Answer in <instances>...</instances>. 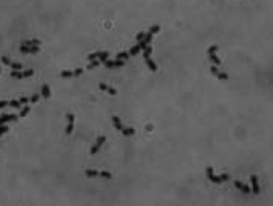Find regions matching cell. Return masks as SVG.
Segmentation results:
<instances>
[{
  "label": "cell",
  "mask_w": 273,
  "mask_h": 206,
  "mask_svg": "<svg viewBox=\"0 0 273 206\" xmlns=\"http://www.w3.org/2000/svg\"><path fill=\"white\" fill-rule=\"evenodd\" d=\"M150 54H152L150 46H149V45L144 46V48H143V57H144V62H146V65H147L149 69H150L152 72H155V71H157V63L150 59Z\"/></svg>",
  "instance_id": "cell-1"
},
{
  "label": "cell",
  "mask_w": 273,
  "mask_h": 206,
  "mask_svg": "<svg viewBox=\"0 0 273 206\" xmlns=\"http://www.w3.org/2000/svg\"><path fill=\"white\" fill-rule=\"evenodd\" d=\"M112 122H114V126H115L118 131H120L121 134H124V135H133V134H135V129H133V128H124V126L121 125L120 117L114 115V117H112Z\"/></svg>",
  "instance_id": "cell-2"
},
{
  "label": "cell",
  "mask_w": 273,
  "mask_h": 206,
  "mask_svg": "<svg viewBox=\"0 0 273 206\" xmlns=\"http://www.w3.org/2000/svg\"><path fill=\"white\" fill-rule=\"evenodd\" d=\"M206 174H207V179L210 180V182H213V183H223V182H226V180H229L230 179V175L229 174H224V175H219V177H216L215 174H213V168H206Z\"/></svg>",
  "instance_id": "cell-3"
},
{
  "label": "cell",
  "mask_w": 273,
  "mask_h": 206,
  "mask_svg": "<svg viewBox=\"0 0 273 206\" xmlns=\"http://www.w3.org/2000/svg\"><path fill=\"white\" fill-rule=\"evenodd\" d=\"M86 177H103V179H112V174L108 172V171H94V169H88L86 172Z\"/></svg>",
  "instance_id": "cell-4"
},
{
  "label": "cell",
  "mask_w": 273,
  "mask_h": 206,
  "mask_svg": "<svg viewBox=\"0 0 273 206\" xmlns=\"http://www.w3.org/2000/svg\"><path fill=\"white\" fill-rule=\"evenodd\" d=\"M216 51H218V46L216 45H212L209 49H207V54H209V60L213 63V65H219L221 63V60L218 59V56H216Z\"/></svg>",
  "instance_id": "cell-5"
},
{
  "label": "cell",
  "mask_w": 273,
  "mask_h": 206,
  "mask_svg": "<svg viewBox=\"0 0 273 206\" xmlns=\"http://www.w3.org/2000/svg\"><path fill=\"white\" fill-rule=\"evenodd\" d=\"M2 63H3V65H6V66H9V68H12L14 71H20V69H23L22 63L12 62V60H11L9 57H6V56H3V57H2Z\"/></svg>",
  "instance_id": "cell-6"
},
{
  "label": "cell",
  "mask_w": 273,
  "mask_h": 206,
  "mask_svg": "<svg viewBox=\"0 0 273 206\" xmlns=\"http://www.w3.org/2000/svg\"><path fill=\"white\" fill-rule=\"evenodd\" d=\"M109 57V53H106V51H103V53H94V54H89L88 56V60L92 62V60H100V62H106Z\"/></svg>",
  "instance_id": "cell-7"
},
{
  "label": "cell",
  "mask_w": 273,
  "mask_h": 206,
  "mask_svg": "<svg viewBox=\"0 0 273 206\" xmlns=\"http://www.w3.org/2000/svg\"><path fill=\"white\" fill-rule=\"evenodd\" d=\"M34 76V69H28V71H12L11 72V77L12 79H26V77H31Z\"/></svg>",
  "instance_id": "cell-8"
},
{
  "label": "cell",
  "mask_w": 273,
  "mask_h": 206,
  "mask_svg": "<svg viewBox=\"0 0 273 206\" xmlns=\"http://www.w3.org/2000/svg\"><path fill=\"white\" fill-rule=\"evenodd\" d=\"M40 51V45H32V46H25L22 45L20 46V53L22 54H36Z\"/></svg>",
  "instance_id": "cell-9"
},
{
  "label": "cell",
  "mask_w": 273,
  "mask_h": 206,
  "mask_svg": "<svg viewBox=\"0 0 273 206\" xmlns=\"http://www.w3.org/2000/svg\"><path fill=\"white\" fill-rule=\"evenodd\" d=\"M84 72V68H77V69H71V71H63L60 76L64 77V79H69V77H77L80 74Z\"/></svg>",
  "instance_id": "cell-10"
},
{
  "label": "cell",
  "mask_w": 273,
  "mask_h": 206,
  "mask_svg": "<svg viewBox=\"0 0 273 206\" xmlns=\"http://www.w3.org/2000/svg\"><path fill=\"white\" fill-rule=\"evenodd\" d=\"M210 72H212L216 79H219V80H229V76L224 74V72H221L218 68H216V65H212V66H210Z\"/></svg>",
  "instance_id": "cell-11"
},
{
  "label": "cell",
  "mask_w": 273,
  "mask_h": 206,
  "mask_svg": "<svg viewBox=\"0 0 273 206\" xmlns=\"http://www.w3.org/2000/svg\"><path fill=\"white\" fill-rule=\"evenodd\" d=\"M103 63H105V66H106V68L112 69V68H121V66L124 65V60L117 59V60H106V62H103Z\"/></svg>",
  "instance_id": "cell-12"
},
{
  "label": "cell",
  "mask_w": 273,
  "mask_h": 206,
  "mask_svg": "<svg viewBox=\"0 0 273 206\" xmlns=\"http://www.w3.org/2000/svg\"><path fill=\"white\" fill-rule=\"evenodd\" d=\"M66 118H67V125H66V134H71L72 131H74V122H75V117H74V114H67L66 115Z\"/></svg>",
  "instance_id": "cell-13"
},
{
  "label": "cell",
  "mask_w": 273,
  "mask_h": 206,
  "mask_svg": "<svg viewBox=\"0 0 273 206\" xmlns=\"http://www.w3.org/2000/svg\"><path fill=\"white\" fill-rule=\"evenodd\" d=\"M105 142H106V137H105V135H100L98 139H97V142H95V145H94V146H92V149H91V154H92V156H95L97 151L101 148V145H103Z\"/></svg>",
  "instance_id": "cell-14"
},
{
  "label": "cell",
  "mask_w": 273,
  "mask_h": 206,
  "mask_svg": "<svg viewBox=\"0 0 273 206\" xmlns=\"http://www.w3.org/2000/svg\"><path fill=\"white\" fill-rule=\"evenodd\" d=\"M17 118H19V117L14 115V114L2 115V117H0V125H5V123H8V122H14V120H17Z\"/></svg>",
  "instance_id": "cell-15"
},
{
  "label": "cell",
  "mask_w": 273,
  "mask_h": 206,
  "mask_svg": "<svg viewBox=\"0 0 273 206\" xmlns=\"http://www.w3.org/2000/svg\"><path fill=\"white\" fill-rule=\"evenodd\" d=\"M250 182H252V189H253V194H259L258 177H256V175H252V177H250Z\"/></svg>",
  "instance_id": "cell-16"
},
{
  "label": "cell",
  "mask_w": 273,
  "mask_h": 206,
  "mask_svg": "<svg viewBox=\"0 0 273 206\" xmlns=\"http://www.w3.org/2000/svg\"><path fill=\"white\" fill-rule=\"evenodd\" d=\"M101 91H105V92H108V94H112V95H115L117 94V89H114V88H111V86H108V85H105V83H100V86H98Z\"/></svg>",
  "instance_id": "cell-17"
},
{
  "label": "cell",
  "mask_w": 273,
  "mask_h": 206,
  "mask_svg": "<svg viewBox=\"0 0 273 206\" xmlns=\"http://www.w3.org/2000/svg\"><path fill=\"white\" fill-rule=\"evenodd\" d=\"M235 186L240 189L241 192H250V188H249V185H244V183H241V182H235Z\"/></svg>",
  "instance_id": "cell-18"
},
{
  "label": "cell",
  "mask_w": 273,
  "mask_h": 206,
  "mask_svg": "<svg viewBox=\"0 0 273 206\" xmlns=\"http://www.w3.org/2000/svg\"><path fill=\"white\" fill-rule=\"evenodd\" d=\"M140 51H143V49H141V46H140V43H136V45H135V46H132V48H130V51H129V56H132V57H135V56H136V54H138V53H140Z\"/></svg>",
  "instance_id": "cell-19"
},
{
  "label": "cell",
  "mask_w": 273,
  "mask_h": 206,
  "mask_svg": "<svg viewBox=\"0 0 273 206\" xmlns=\"http://www.w3.org/2000/svg\"><path fill=\"white\" fill-rule=\"evenodd\" d=\"M40 94H42L43 98H49L51 97V89H49L48 85H43V86H42V92Z\"/></svg>",
  "instance_id": "cell-20"
},
{
  "label": "cell",
  "mask_w": 273,
  "mask_h": 206,
  "mask_svg": "<svg viewBox=\"0 0 273 206\" xmlns=\"http://www.w3.org/2000/svg\"><path fill=\"white\" fill-rule=\"evenodd\" d=\"M8 106H11V108H20L22 103H20V100H11V101H8Z\"/></svg>",
  "instance_id": "cell-21"
},
{
  "label": "cell",
  "mask_w": 273,
  "mask_h": 206,
  "mask_svg": "<svg viewBox=\"0 0 273 206\" xmlns=\"http://www.w3.org/2000/svg\"><path fill=\"white\" fill-rule=\"evenodd\" d=\"M22 45H25V46H32V45H40V40H39V39H34V40H26V42H23Z\"/></svg>",
  "instance_id": "cell-22"
},
{
  "label": "cell",
  "mask_w": 273,
  "mask_h": 206,
  "mask_svg": "<svg viewBox=\"0 0 273 206\" xmlns=\"http://www.w3.org/2000/svg\"><path fill=\"white\" fill-rule=\"evenodd\" d=\"M100 63H101L100 60H92V62H91V63L88 65V68H86V69H88V71H89V69H94V68H97V66H98Z\"/></svg>",
  "instance_id": "cell-23"
},
{
  "label": "cell",
  "mask_w": 273,
  "mask_h": 206,
  "mask_svg": "<svg viewBox=\"0 0 273 206\" xmlns=\"http://www.w3.org/2000/svg\"><path fill=\"white\" fill-rule=\"evenodd\" d=\"M29 109H31V106H28V105H25L23 108H22V111H20V115L19 117H25L28 112H29Z\"/></svg>",
  "instance_id": "cell-24"
},
{
  "label": "cell",
  "mask_w": 273,
  "mask_h": 206,
  "mask_svg": "<svg viewBox=\"0 0 273 206\" xmlns=\"http://www.w3.org/2000/svg\"><path fill=\"white\" fill-rule=\"evenodd\" d=\"M117 59H120V60H124V62H126V60L129 59V53H120V54L117 56Z\"/></svg>",
  "instance_id": "cell-25"
},
{
  "label": "cell",
  "mask_w": 273,
  "mask_h": 206,
  "mask_svg": "<svg viewBox=\"0 0 273 206\" xmlns=\"http://www.w3.org/2000/svg\"><path fill=\"white\" fill-rule=\"evenodd\" d=\"M19 100H20V103H22V105H28V103H29V101H31V100H29V97H26V95H23V97H20V98H19Z\"/></svg>",
  "instance_id": "cell-26"
},
{
  "label": "cell",
  "mask_w": 273,
  "mask_h": 206,
  "mask_svg": "<svg viewBox=\"0 0 273 206\" xmlns=\"http://www.w3.org/2000/svg\"><path fill=\"white\" fill-rule=\"evenodd\" d=\"M5 132H8V126H5V125H0V135H3Z\"/></svg>",
  "instance_id": "cell-27"
},
{
  "label": "cell",
  "mask_w": 273,
  "mask_h": 206,
  "mask_svg": "<svg viewBox=\"0 0 273 206\" xmlns=\"http://www.w3.org/2000/svg\"><path fill=\"white\" fill-rule=\"evenodd\" d=\"M39 98H40V94H34V95H32L29 100H31L32 103H36V101H39Z\"/></svg>",
  "instance_id": "cell-28"
},
{
  "label": "cell",
  "mask_w": 273,
  "mask_h": 206,
  "mask_svg": "<svg viewBox=\"0 0 273 206\" xmlns=\"http://www.w3.org/2000/svg\"><path fill=\"white\" fill-rule=\"evenodd\" d=\"M144 36H146V34H144V32H140V34H138V36H136V42H141V40L144 39Z\"/></svg>",
  "instance_id": "cell-29"
},
{
  "label": "cell",
  "mask_w": 273,
  "mask_h": 206,
  "mask_svg": "<svg viewBox=\"0 0 273 206\" xmlns=\"http://www.w3.org/2000/svg\"><path fill=\"white\" fill-rule=\"evenodd\" d=\"M5 106H8V101L6 100H2V101H0V109L5 108Z\"/></svg>",
  "instance_id": "cell-30"
},
{
  "label": "cell",
  "mask_w": 273,
  "mask_h": 206,
  "mask_svg": "<svg viewBox=\"0 0 273 206\" xmlns=\"http://www.w3.org/2000/svg\"><path fill=\"white\" fill-rule=\"evenodd\" d=\"M0 72H2V69H0Z\"/></svg>",
  "instance_id": "cell-31"
}]
</instances>
